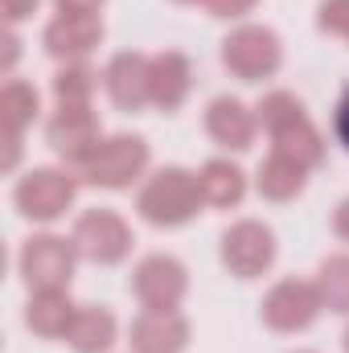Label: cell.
Returning a JSON list of instances; mask_svg holds the SVG:
<instances>
[{
  "instance_id": "1",
  "label": "cell",
  "mask_w": 349,
  "mask_h": 353,
  "mask_svg": "<svg viewBox=\"0 0 349 353\" xmlns=\"http://www.w3.org/2000/svg\"><path fill=\"white\" fill-rule=\"evenodd\" d=\"M206 197H201V185L197 173L181 169V165H165L148 176L136 193V214L148 222V226H161V230H173L185 226L201 214Z\"/></svg>"
},
{
  "instance_id": "2",
  "label": "cell",
  "mask_w": 349,
  "mask_h": 353,
  "mask_svg": "<svg viewBox=\"0 0 349 353\" xmlns=\"http://www.w3.org/2000/svg\"><path fill=\"white\" fill-rule=\"evenodd\" d=\"M148 161H152L148 140L132 136V132H119V136H103L99 148L74 169V176L94 185V189H128L132 181H140L148 173Z\"/></svg>"
},
{
  "instance_id": "3",
  "label": "cell",
  "mask_w": 349,
  "mask_h": 353,
  "mask_svg": "<svg viewBox=\"0 0 349 353\" xmlns=\"http://www.w3.org/2000/svg\"><path fill=\"white\" fill-rule=\"evenodd\" d=\"M222 66L239 83H263L283 66V46L267 25H239L222 37Z\"/></svg>"
},
{
  "instance_id": "4",
  "label": "cell",
  "mask_w": 349,
  "mask_h": 353,
  "mask_svg": "<svg viewBox=\"0 0 349 353\" xmlns=\"http://www.w3.org/2000/svg\"><path fill=\"white\" fill-rule=\"evenodd\" d=\"M74 197H79V176L70 169H50V165L29 169L12 189L17 210L29 222H58L74 205Z\"/></svg>"
},
{
  "instance_id": "5",
  "label": "cell",
  "mask_w": 349,
  "mask_h": 353,
  "mask_svg": "<svg viewBox=\"0 0 349 353\" xmlns=\"http://www.w3.org/2000/svg\"><path fill=\"white\" fill-rule=\"evenodd\" d=\"M79 247L74 239H62V234H33L21 255H17V267H21V279L29 283V292H46V288H70V275L79 267Z\"/></svg>"
},
{
  "instance_id": "6",
  "label": "cell",
  "mask_w": 349,
  "mask_h": 353,
  "mask_svg": "<svg viewBox=\"0 0 349 353\" xmlns=\"http://www.w3.org/2000/svg\"><path fill=\"white\" fill-rule=\"evenodd\" d=\"M99 140H103V128H99V115L90 111V103H58L54 115L46 119V144L62 157V165L70 173L99 148Z\"/></svg>"
},
{
  "instance_id": "7",
  "label": "cell",
  "mask_w": 349,
  "mask_h": 353,
  "mask_svg": "<svg viewBox=\"0 0 349 353\" xmlns=\"http://www.w3.org/2000/svg\"><path fill=\"white\" fill-rule=\"evenodd\" d=\"M74 247L79 255L94 267H111V263H123L128 251H132V226L107 210V205H94V210H83L79 222H74Z\"/></svg>"
},
{
  "instance_id": "8",
  "label": "cell",
  "mask_w": 349,
  "mask_h": 353,
  "mask_svg": "<svg viewBox=\"0 0 349 353\" xmlns=\"http://www.w3.org/2000/svg\"><path fill=\"white\" fill-rule=\"evenodd\" d=\"M263 325L275 333H304L325 312V300L317 292V279H279L259 304Z\"/></svg>"
},
{
  "instance_id": "9",
  "label": "cell",
  "mask_w": 349,
  "mask_h": 353,
  "mask_svg": "<svg viewBox=\"0 0 349 353\" xmlns=\"http://www.w3.org/2000/svg\"><path fill=\"white\" fill-rule=\"evenodd\" d=\"M271 263H275V234L263 222L243 218L222 234V267L235 279H259L263 271H271Z\"/></svg>"
},
{
  "instance_id": "10",
  "label": "cell",
  "mask_w": 349,
  "mask_h": 353,
  "mask_svg": "<svg viewBox=\"0 0 349 353\" xmlns=\"http://www.w3.org/2000/svg\"><path fill=\"white\" fill-rule=\"evenodd\" d=\"M189 292V271L173 255H144L132 271V296L144 308H177Z\"/></svg>"
},
{
  "instance_id": "11",
  "label": "cell",
  "mask_w": 349,
  "mask_h": 353,
  "mask_svg": "<svg viewBox=\"0 0 349 353\" xmlns=\"http://www.w3.org/2000/svg\"><path fill=\"white\" fill-rule=\"evenodd\" d=\"M103 87H107V99L119 111H128V115L144 111L152 103V58H144L136 50L115 54L103 70Z\"/></svg>"
},
{
  "instance_id": "12",
  "label": "cell",
  "mask_w": 349,
  "mask_h": 353,
  "mask_svg": "<svg viewBox=\"0 0 349 353\" xmlns=\"http://www.w3.org/2000/svg\"><path fill=\"white\" fill-rule=\"evenodd\" d=\"M255 128H259V119H255V111L243 99H235V94L210 99V107H206V132H210V140L218 148L247 152L255 144Z\"/></svg>"
},
{
  "instance_id": "13",
  "label": "cell",
  "mask_w": 349,
  "mask_h": 353,
  "mask_svg": "<svg viewBox=\"0 0 349 353\" xmlns=\"http://www.w3.org/2000/svg\"><path fill=\"white\" fill-rule=\"evenodd\" d=\"M99 41H103V21L99 17H66V12H58L41 29V46L58 62H87V54L99 50Z\"/></svg>"
},
{
  "instance_id": "14",
  "label": "cell",
  "mask_w": 349,
  "mask_h": 353,
  "mask_svg": "<svg viewBox=\"0 0 349 353\" xmlns=\"http://www.w3.org/2000/svg\"><path fill=\"white\" fill-rule=\"evenodd\" d=\"M128 341L136 353H181L189 345V321L177 308H144L132 321Z\"/></svg>"
},
{
  "instance_id": "15",
  "label": "cell",
  "mask_w": 349,
  "mask_h": 353,
  "mask_svg": "<svg viewBox=\"0 0 349 353\" xmlns=\"http://www.w3.org/2000/svg\"><path fill=\"white\" fill-rule=\"evenodd\" d=\"M74 312H79V304L70 300L66 288H46V292H33V296H29V304H25V325H29V333H37V337H46V341H58V337L70 333Z\"/></svg>"
},
{
  "instance_id": "16",
  "label": "cell",
  "mask_w": 349,
  "mask_h": 353,
  "mask_svg": "<svg viewBox=\"0 0 349 353\" xmlns=\"http://www.w3.org/2000/svg\"><path fill=\"white\" fill-rule=\"evenodd\" d=\"M193 90V66L185 54L165 50L152 58V107L161 111H177Z\"/></svg>"
},
{
  "instance_id": "17",
  "label": "cell",
  "mask_w": 349,
  "mask_h": 353,
  "mask_svg": "<svg viewBox=\"0 0 349 353\" xmlns=\"http://www.w3.org/2000/svg\"><path fill=\"white\" fill-rule=\"evenodd\" d=\"M197 185H201L206 205H214V210H230V205H239L247 197V173L235 161H222V157H214V161L201 165Z\"/></svg>"
},
{
  "instance_id": "18",
  "label": "cell",
  "mask_w": 349,
  "mask_h": 353,
  "mask_svg": "<svg viewBox=\"0 0 349 353\" xmlns=\"http://www.w3.org/2000/svg\"><path fill=\"white\" fill-rule=\"evenodd\" d=\"M115 316L103 308V304H79L74 312V325L66 333V345L74 353H107L115 345Z\"/></svg>"
},
{
  "instance_id": "19",
  "label": "cell",
  "mask_w": 349,
  "mask_h": 353,
  "mask_svg": "<svg viewBox=\"0 0 349 353\" xmlns=\"http://www.w3.org/2000/svg\"><path fill=\"white\" fill-rule=\"evenodd\" d=\"M271 152H279V157H288V161H296V165H304V169H317V165L325 161V136H321V132L312 128V119L304 115V119H296V123L271 132Z\"/></svg>"
},
{
  "instance_id": "20",
  "label": "cell",
  "mask_w": 349,
  "mask_h": 353,
  "mask_svg": "<svg viewBox=\"0 0 349 353\" xmlns=\"http://www.w3.org/2000/svg\"><path fill=\"white\" fill-rule=\"evenodd\" d=\"M304 185H308V169L279 157V152H271L259 165V173H255V189L267 201H292V197L304 193Z\"/></svg>"
},
{
  "instance_id": "21",
  "label": "cell",
  "mask_w": 349,
  "mask_h": 353,
  "mask_svg": "<svg viewBox=\"0 0 349 353\" xmlns=\"http://www.w3.org/2000/svg\"><path fill=\"white\" fill-rule=\"evenodd\" d=\"M37 115H41V94H37V87L25 83V79H8L4 90H0V123H4V132L25 136Z\"/></svg>"
},
{
  "instance_id": "22",
  "label": "cell",
  "mask_w": 349,
  "mask_h": 353,
  "mask_svg": "<svg viewBox=\"0 0 349 353\" xmlns=\"http://www.w3.org/2000/svg\"><path fill=\"white\" fill-rule=\"evenodd\" d=\"M50 90L58 103H90L99 90V70L90 62H62L58 74L50 79Z\"/></svg>"
},
{
  "instance_id": "23",
  "label": "cell",
  "mask_w": 349,
  "mask_h": 353,
  "mask_svg": "<svg viewBox=\"0 0 349 353\" xmlns=\"http://www.w3.org/2000/svg\"><path fill=\"white\" fill-rule=\"evenodd\" d=\"M317 292L329 312L349 316V255H329L317 271Z\"/></svg>"
},
{
  "instance_id": "24",
  "label": "cell",
  "mask_w": 349,
  "mask_h": 353,
  "mask_svg": "<svg viewBox=\"0 0 349 353\" xmlns=\"http://www.w3.org/2000/svg\"><path fill=\"white\" fill-rule=\"evenodd\" d=\"M255 119H259L263 132L271 136V132H279V128L304 119V103H300L292 90H267L259 99V107H255Z\"/></svg>"
},
{
  "instance_id": "25",
  "label": "cell",
  "mask_w": 349,
  "mask_h": 353,
  "mask_svg": "<svg viewBox=\"0 0 349 353\" xmlns=\"http://www.w3.org/2000/svg\"><path fill=\"white\" fill-rule=\"evenodd\" d=\"M317 29L329 37H341L349 46V0H321L317 8Z\"/></svg>"
},
{
  "instance_id": "26",
  "label": "cell",
  "mask_w": 349,
  "mask_h": 353,
  "mask_svg": "<svg viewBox=\"0 0 349 353\" xmlns=\"http://www.w3.org/2000/svg\"><path fill=\"white\" fill-rule=\"evenodd\" d=\"M255 4H259V0H201V8H206L210 17H222V21H239V17H247Z\"/></svg>"
},
{
  "instance_id": "27",
  "label": "cell",
  "mask_w": 349,
  "mask_h": 353,
  "mask_svg": "<svg viewBox=\"0 0 349 353\" xmlns=\"http://www.w3.org/2000/svg\"><path fill=\"white\" fill-rule=\"evenodd\" d=\"M333 136H337V144L349 152V87L341 90V99L333 107Z\"/></svg>"
},
{
  "instance_id": "28",
  "label": "cell",
  "mask_w": 349,
  "mask_h": 353,
  "mask_svg": "<svg viewBox=\"0 0 349 353\" xmlns=\"http://www.w3.org/2000/svg\"><path fill=\"white\" fill-rule=\"evenodd\" d=\"M103 4H107V0H54V8L66 12V17H99Z\"/></svg>"
},
{
  "instance_id": "29",
  "label": "cell",
  "mask_w": 349,
  "mask_h": 353,
  "mask_svg": "<svg viewBox=\"0 0 349 353\" xmlns=\"http://www.w3.org/2000/svg\"><path fill=\"white\" fill-rule=\"evenodd\" d=\"M37 4H41V0H4V17L17 25V21H25V17H33Z\"/></svg>"
},
{
  "instance_id": "30",
  "label": "cell",
  "mask_w": 349,
  "mask_h": 353,
  "mask_svg": "<svg viewBox=\"0 0 349 353\" xmlns=\"http://www.w3.org/2000/svg\"><path fill=\"white\" fill-rule=\"evenodd\" d=\"M17 58H21V37H17V33L8 29V33H4V66H0V70H4V74H12Z\"/></svg>"
},
{
  "instance_id": "31",
  "label": "cell",
  "mask_w": 349,
  "mask_h": 353,
  "mask_svg": "<svg viewBox=\"0 0 349 353\" xmlns=\"http://www.w3.org/2000/svg\"><path fill=\"white\" fill-rule=\"evenodd\" d=\"M333 234H337L341 243H349V197L337 205V214H333Z\"/></svg>"
},
{
  "instance_id": "32",
  "label": "cell",
  "mask_w": 349,
  "mask_h": 353,
  "mask_svg": "<svg viewBox=\"0 0 349 353\" xmlns=\"http://www.w3.org/2000/svg\"><path fill=\"white\" fill-rule=\"evenodd\" d=\"M17 161H21V136L4 132V169H17Z\"/></svg>"
},
{
  "instance_id": "33",
  "label": "cell",
  "mask_w": 349,
  "mask_h": 353,
  "mask_svg": "<svg viewBox=\"0 0 349 353\" xmlns=\"http://www.w3.org/2000/svg\"><path fill=\"white\" fill-rule=\"evenodd\" d=\"M341 345H346V353H349V329H346V337H341Z\"/></svg>"
},
{
  "instance_id": "34",
  "label": "cell",
  "mask_w": 349,
  "mask_h": 353,
  "mask_svg": "<svg viewBox=\"0 0 349 353\" xmlns=\"http://www.w3.org/2000/svg\"><path fill=\"white\" fill-rule=\"evenodd\" d=\"M177 4H189V0H177Z\"/></svg>"
}]
</instances>
